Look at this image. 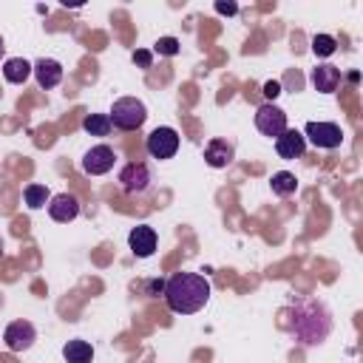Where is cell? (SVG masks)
<instances>
[{
    "instance_id": "1",
    "label": "cell",
    "mask_w": 363,
    "mask_h": 363,
    "mask_svg": "<svg viewBox=\"0 0 363 363\" xmlns=\"http://www.w3.org/2000/svg\"><path fill=\"white\" fill-rule=\"evenodd\" d=\"M164 301L176 315H193L210 301V281L199 272H176L164 281Z\"/></svg>"
},
{
    "instance_id": "2",
    "label": "cell",
    "mask_w": 363,
    "mask_h": 363,
    "mask_svg": "<svg viewBox=\"0 0 363 363\" xmlns=\"http://www.w3.org/2000/svg\"><path fill=\"white\" fill-rule=\"evenodd\" d=\"M292 329L303 343H320L329 335L332 320H329V312L323 309V303L306 301V303L295 306V326Z\"/></svg>"
},
{
    "instance_id": "3",
    "label": "cell",
    "mask_w": 363,
    "mask_h": 363,
    "mask_svg": "<svg viewBox=\"0 0 363 363\" xmlns=\"http://www.w3.org/2000/svg\"><path fill=\"white\" fill-rule=\"evenodd\" d=\"M108 119H111V128H119V130H139V128L145 125V119H147V108H145V102L136 99V96H122V99L113 102Z\"/></svg>"
},
{
    "instance_id": "4",
    "label": "cell",
    "mask_w": 363,
    "mask_h": 363,
    "mask_svg": "<svg viewBox=\"0 0 363 363\" xmlns=\"http://www.w3.org/2000/svg\"><path fill=\"white\" fill-rule=\"evenodd\" d=\"M303 139H309L315 147L335 150V147H340V142H343V130H340V125H335V122H306Z\"/></svg>"
},
{
    "instance_id": "5",
    "label": "cell",
    "mask_w": 363,
    "mask_h": 363,
    "mask_svg": "<svg viewBox=\"0 0 363 363\" xmlns=\"http://www.w3.org/2000/svg\"><path fill=\"white\" fill-rule=\"evenodd\" d=\"M145 147H147V153H150L153 159H170V156H176V150H179V133H176L173 128H167V125L153 128V130L147 133Z\"/></svg>"
},
{
    "instance_id": "6",
    "label": "cell",
    "mask_w": 363,
    "mask_h": 363,
    "mask_svg": "<svg viewBox=\"0 0 363 363\" xmlns=\"http://www.w3.org/2000/svg\"><path fill=\"white\" fill-rule=\"evenodd\" d=\"M255 128L264 133V136H281L284 130H286V113L275 105V102H264V105H258V111H255Z\"/></svg>"
},
{
    "instance_id": "7",
    "label": "cell",
    "mask_w": 363,
    "mask_h": 363,
    "mask_svg": "<svg viewBox=\"0 0 363 363\" xmlns=\"http://www.w3.org/2000/svg\"><path fill=\"white\" fill-rule=\"evenodd\" d=\"M34 340H37V329L28 320H11L3 329V343L9 352H26V349H31Z\"/></svg>"
},
{
    "instance_id": "8",
    "label": "cell",
    "mask_w": 363,
    "mask_h": 363,
    "mask_svg": "<svg viewBox=\"0 0 363 363\" xmlns=\"http://www.w3.org/2000/svg\"><path fill=\"white\" fill-rule=\"evenodd\" d=\"M119 187H122L128 196L145 193V190L150 187V170H147V164H142V162L125 164V167L119 170Z\"/></svg>"
},
{
    "instance_id": "9",
    "label": "cell",
    "mask_w": 363,
    "mask_h": 363,
    "mask_svg": "<svg viewBox=\"0 0 363 363\" xmlns=\"http://www.w3.org/2000/svg\"><path fill=\"white\" fill-rule=\"evenodd\" d=\"M113 162H116L113 147H108V145H94V147L82 156V170H85L88 176H105V173L113 167Z\"/></svg>"
},
{
    "instance_id": "10",
    "label": "cell",
    "mask_w": 363,
    "mask_h": 363,
    "mask_svg": "<svg viewBox=\"0 0 363 363\" xmlns=\"http://www.w3.org/2000/svg\"><path fill=\"white\" fill-rule=\"evenodd\" d=\"M156 244H159L156 230H153V227H147V224L133 227V230H130V235H128V247H130V252H133L136 258H150V255L156 252Z\"/></svg>"
},
{
    "instance_id": "11",
    "label": "cell",
    "mask_w": 363,
    "mask_h": 363,
    "mask_svg": "<svg viewBox=\"0 0 363 363\" xmlns=\"http://www.w3.org/2000/svg\"><path fill=\"white\" fill-rule=\"evenodd\" d=\"M48 216H51L54 221H60V224L74 221V218L79 216V201H77V196H71V193H57V196H51V201H48Z\"/></svg>"
},
{
    "instance_id": "12",
    "label": "cell",
    "mask_w": 363,
    "mask_h": 363,
    "mask_svg": "<svg viewBox=\"0 0 363 363\" xmlns=\"http://www.w3.org/2000/svg\"><path fill=\"white\" fill-rule=\"evenodd\" d=\"M275 150H278V156H281V159H301V156H303V150H306V139H303V133H301V130L286 128V130L275 139Z\"/></svg>"
},
{
    "instance_id": "13",
    "label": "cell",
    "mask_w": 363,
    "mask_h": 363,
    "mask_svg": "<svg viewBox=\"0 0 363 363\" xmlns=\"http://www.w3.org/2000/svg\"><path fill=\"white\" fill-rule=\"evenodd\" d=\"M31 71H34V77H37V85L40 88H57L60 85V79H62V65L57 62V60H51V57H43V60H37L34 65H31Z\"/></svg>"
},
{
    "instance_id": "14",
    "label": "cell",
    "mask_w": 363,
    "mask_h": 363,
    "mask_svg": "<svg viewBox=\"0 0 363 363\" xmlns=\"http://www.w3.org/2000/svg\"><path fill=\"white\" fill-rule=\"evenodd\" d=\"M312 85L320 91V94H335L337 85H340V68L323 62L318 68H312Z\"/></svg>"
},
{
    "instance_id": "15",
    "label": "cell",
    "mask_w": 363,
    "mask_h": 363,
    "mask_svg": "<svg viewBox=\"0 0 363 363\" xmlns=\"http://www.w3.org/2000/svg\"><path fill=\"white\" fill-rule=\"evenodd\" d=\"M233 153H235L233 145L224 142V139H210L207 147H204V159H207L210 167H227L233 162Z\"/></svg>"
},
{
    "instance_id": "16",
    "label": "cell",
    "mask_w": 363,
    "mask_h": 363,
    "mask_svg": "<svg viewBox=\"0 0 363 363\" xmlns=\"http://www.w3.org/2000/svg\"><path fill=\"white\" fill-rule=\"evenodd\" d=\"M3 77H6V82H11V85H23V82L31 77V62H26L23 57H9V60L3 62Z\"/></svg>"
},
{
    "instance_id": "17",
    "label": "cell",
    "mask_w": 363,
    "mask_h": 363,
    "mask_svg": "<svg viewBox=\"0 0 363 363\" xmlns=\"http://www.w3.org/2000/svg\"><path fill=\"white\" fill-rule=\"evenodd\" d=\"M62 357L68 360V363H91L94 360V346L88 343V340H68L65 346H62Z\"/></svg>"
},
{
    "instance_id": "18",
    "label": "cell",
    "mask_w": 363,
    "mask_h": 363,
    "mask_svg": "<svg viewBox=\"0 0 363 363\" xmlns=\"http://www.w3.org/2000/svg\"><path fill=\"white\" fill-rule=\"evenodd\" d=\"M272 193L275 196H292L295 190H298V179H295V173H289V170H278V173H272Z\"/></svg>"
},
{
    "instance_id": "19",
    "label": "cell",
    "mask_w": 363,
    "mask_h": 363,
    "mask_svg": "<svg viewBox=\"0 0 363 363\" xmlns=\"http://www.w3.org/2000/svg\"><path fill=\"white\" fill-rule=\"evenodd\" d=\"M23 199H26V204H28L31 210H40V207H45V204L51 201V193H48L45 184H28V187L23 190Z\"/></svg>"
},
{
    "instance_id": "20",
    "label": "cell",
    "mask_w": 363,
    "mask_h": 363,
    "mask_svg": "<svg viewBox=\"0 0 363 363\" xmlns=\"http://www.w3.org/2000/svg\"><path fill=\"white\" fill-rule=\"evenodd\" d=\"M82 128L91 136H108L111 133V119H108V113H88L82 119Z\"/></svg>"
},
{
    "instance_id": "21",
    "label": "cell",
    "mask_w": 363,
    "mask_h": 363,
    "mask_svg": "<svg viewBox=\"0 0 363 363\" xmlns=\"http://www.w3.org/2000/svg\"><path fill=\"white\" fill-rule=\"evenodd\" d=\"M335 48H337L335 37H329V34H315L312 37V54L315 57H332Z\"/></svg>"
},
{
    "instance_id": "22",
    "label": "cell",
    "mask_w": 363,
    "mask_h": 363,
    "mask_svg": "<svg viewBox=\"0 0 363 363\" xmlns=\"http://www.w3.org/2000/svg\"><path fill=\"white\" fill-rule=\"evenodd\" d=\"M156 51L164 57H176L179 54V40L176 37H159L156 40Z\"/></svg>"
},
{
    "instance_id": "23",
    "label": "cell",
    "mask_w": 363,
    "mask_h": 363,
    "mask_svg": "<svg viewBox=\"0 0 363 363\" xmlns=\"http://www.w3.org/2000/svg\"><path fill=\"white\" fill-rule=\"evenodd\" d=\"M278 94H281V82H278V79H267V82H264V96L272 102Z\"/></svg>"
},
{
    "instance_id": "24",
    "label": "cell",
    "mask_w": 363,
    "mask_h": 363,
    "mask_svg": "<svg viewBox=\"0 0 363 363\" xmlns=\"http://www.w3.org/2000/svg\"><path fill=\"white\" fill-rule=\"evenodd\" d=\"M133 60L142 65V68H150V62H153V57H150V51H133Z\"/></svg>"
},
{
    "instance_id": "25",
    "label": "cell",
    "mask_w": 363,
    "mask_h": 363,
    "mask_svg": "<svg viewBox=\"0 0 363 363\" xmlns=\"http://www.w3.org/2000/svg\"><path fill=\"white\" fill-rule=\"evenodd\" d=\"M216 11H218V14H235L238 6H235V3H221V0H218V3H216Z\"/></svg>"
},
{
    "instance_id": "26",
    "label": "cell",
    "mask_w": 363,
    "mask_h": 363,
    "mask_svg": "<svg viewBox=\"0 0 363 363\" xmlns=\"http://www.w3.org/2000/svg\"><path fill=\"white\" fill-rule=\"evenodd\" d=\"M147 292H150V295L164 292V281H162V278H159V281H150V284H147Z\"/></svg>"
},
{
    "instance_id": "27",
    "label": "cell",
    "mask_w": 363,
    "mask_h": 363,
    "mask_svg": "<svg viewBox=\"0 0 363 363\" xmlns=\"http://www.w3.org/2000/svg\"><path fill=\"white\" fill-rule=\"evenodd\" d=\"M3 48H6V45H3V37H0V57H3Z\"/></svg>"
},
{
    "instance_id": "28",
    "label": "cell",
    "mask_w": 363,
    "mask_h": 363,
    "mask_svg": "<svg viewBox=\"0 0 363 363\" xmlns=\"http://www.w3.org/2000/svg\"><path fill=\"white\" fill-rule=\"evenodd\" d=\"M0 258H3V238H0Z\"/></svg>"
}]
</instances>
